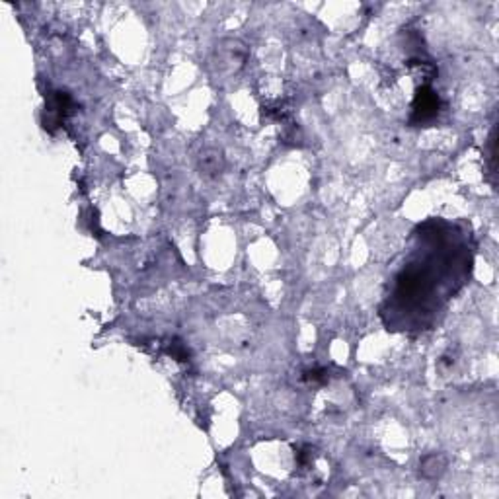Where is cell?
<instances>
[{
  "mask_svg": "<svg viewBox=\"0 0 499 499\" xmlns=\"http://www.w3.org/2000/svg\"><path fill=\"white\" fill-rule=\"evenodd\" d=\"M302 378H304L307 383L324 384V383H328L330 374H328V371H326V369H312V371H307V373L302 374Z\"/></svg>",
  "mask_w": 499,
  "mask_h": 499,
  "instance_id": "cell-6",
  "label": "cell"
},
{
  "mask_svg": "<svg viewBox=\"0 0 499 499\" xmlns=\"http://www.w3.org/2000/svg\"><path fill=\"white\" fill-rule=\"evenodd\" d=\"M445 470H447V458L443 457V455H437V452L427 455V457L421 458V462H419V474L427 478V480H437V478H441V476L445 474Z\"/></svg>",
  "mask_w": 499,
  "mask_h": 499,
  "instance_id": "cell-4",
  "label": "cell"
},
{
  "mask_svg": "<svg viewBox=\"0 0 499 499\" xmlns=\"http://www.w3.org/2000/svg\"><path fill=\"white\" fill-rule=\"evenodd\" d=\"M437 113H439V96H435V92L429 88H421V92L416 96V101H414L412 121L424 123L427 119H433Z\"/></svg>",
  "mask_w": 499,
  "mask_h": 499,
  "instance_id": "cell-1",
  "label": "cell"
},
{
  "mask_svg": "<svg viewBox=\"0 0 499 499\" xmlns=\"http://www.w3.org/2000/svg\"><path fill=\"white\" fill-rule=\"evenodd\" d=\"M225 164V154H223V150L218 149L201 150L199 159H197L201 175H205V178H216V175L223 174Z\"/></svg>",
  "mask_w": 499,
  "mask_h": 499,
  "instance_id": "cell-2",
  "label": "cell"
},
{
  "mask_svg": "<svg viewBox=\"0 0 499 499\" xmlns=\"http://www.w3.org/2000/svg\"><path fill=\"white\" fill-rule=\"evenodd\" d=\"M246 63V47L240 42H226L221 47V55H218V68L225 70L226 67H230V73L240 68Z\"/></svg>",
  "mask_w": 499,
  "mask_h": 499,
  "instance_id": "cell-3",
  "label": "cell"
},
{
  "mask_svg": "<svg viewBox=\"0 0 499 499\" xmlns=\"http://www.w3.org/2000/svg\"><path fill=\"white\" fill-rule=\"evenodd\" d=\"M166 351L175 359V361H190V351H187V347H185L180 340L170 341Z\"/></svg>",
  "mask_w": 499,
  "mask_h": 499,
  "instance_id": "cell-5",
  "label": "cell"
}]
</instances>
